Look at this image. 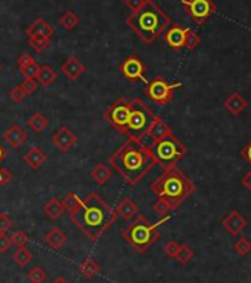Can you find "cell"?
I'll list each match as a JSON object with an SVG mask.
<instances>
[{"mask_svg": "<svg viewBox=\"0 0 251 283\" xmlns=\"http://www.w3.org/2000/svg\"><path fill=\"white\" fill-rule=\"evenodd\" d=\"M130 101H132V110H130V116L127 120L126 137L129 140L144 142L145 137L148 135V129L157 116L140 98H133Z\"/></svg>", "mask_w": 251, "mask_h": 283, "instance_id": "6", "label": "cell"}, {"mask_svg": "<svg viewBox=\"0 0 251 283\" xmlns=\"http://www.w3.org/2000/svg\"><path fill=\"white\" fill-rule=\"evenodd\" d=\"M14 227L12 219L9 218L8 213H0V233H6Z\"/></svg>", "mask_w": 251, "mask_h": 283, "instance_id": "41", "label": "cell"}, {"mask_svg": "<svg viewBox=\"0 0 251 283\" xmlns=\"http://www.w3.org/2000/svg\"><path fill=\"white\" fill-rule=\"evenodd\" d=\"M65 212V208L62 205V202L56 197H50L49 200L43 205V213L49 218L50 221H56L59 219Z\"/></svg>", "mask_w": 251, "mask_h": 283, "instance_id": "22", "label": "cell"}, {"mask_svg": "<svg viewBox=\"0 0 251 283\" xmlns=\"http://www.w3.org/2000/svg\"><path fill=\"white\" fill-rule=\"evenodd\" d=\"M48 160V156L45 154V151H42L39 147H31L25 154H24V162L31 168V169H39L42 168V165Z\"/></svg>", "mask_w": 251, "mask_h": 283, "instance_id": "24", "label": "cell"}, {"mask_svg": "<svg viewBox=\"0 0 251 283\" xmlns=\"http://www.w3.org/2000/svg\"><path fill=\"white\" fill-rule=\"evenodd\" d=\"M241 185L247 190H251V172H247L244 177L241 178Z\"/></svg>", "mask_w": 251, "mask_h": 283, "instance_id": "47", "label": "cell"}, {"mask_svg": "<svg viewBox=\"0 0 251 283\" xmlns=\"http://www.w3.org/2000/svg\"><path fill=\"white\" fill-rule=\"evenodd\" d=\"M8 154H9V153H8V150H6V148H3V147L0 145V162H2L3 159H6V158H8ZM0 171H2V168H0Z\"/></svg>", "mask_w": 251, "mask_h": 283, "instance_id": "48", "label": "cell"}, {"mask_svg": "<svg viewBox=\"0 0 251 283\" xmlns=\"http://www.w3.org/2000/svg\"><path fill=\"white\" fill-rule=\"evenodd\" d=\"M27 279L31 283H43L48 279V273L42 267H33L27 271Z\"/></svg>", "mask_w": 251, "mask_h": 283, "instance_id": "32", "label": "cell"}, {"mask_svg": "<svg viewBox=\"0 0 251 283\" xmlns=\"http://www.w3.org/2000/svg\"><path fill=\"white\" fill-rule=\"evenodd\" d=\"M148 135L151 137V140L155 142L160 141V140H164V138H167L170 135H173V132H171V128L161 117L157 116L154 119L152 124L150 126V129H148Z\"/></svg>", "mask_w": 251, "mask_h": 283, "instance_id": "18", "label": "cell"}, {"mask_svg": "<svg viewBox=\"0 0 251 283\" xmlns=\"http://www.w3.org/2000/svg\"><path fill=\"white\" fill-rule=\"evenodd\" d=\"M100 264L96 261V260H93V258H86L83 263L79 266V273L82 274V277L86 279V280H90V279H93L98 273L100 271Z\"/></svg>", "mask_w": 251, "mask_h": 283, "instance_id": "25", "label": "cell"}, {"mask_svg": "<svg viewBox=\"0 0 251 283\" xmlns=\"http://www.w3.org/2000/svg\"><path fill=\"white\" fill-rule=\"evenodd\" d=\"M201 39L200 36L197 35L194 30L191 28H186V36H185V48L188 51H195L198 46H200Z\"/></svg>", "mask_w": 251, "mask_h": 283, "instance_id": "33", "label": "cell"}, {"mask_svg": "<svg viewBox=\"0 0 251 283\" xmlns=\"http://www.w3.org/2000/svg\"><path fill=\"white\" fill-rule=\"evenodd\" d=\"M67 234L61 230L59 227H52V229L45 234V242H46V245H49L52 249L62 248V246L67 243Z\"/></svg>", "mask_w": 251, "mask_h": 283, "instance_id": "23", "label": "cell"}, {"mask_svg": "<svg viewBox=\"0 0 251 283\" xmlns=\"http://www.w3.org/2000/svg\"><path fill=\"white\" fill-rule=\"evenodd\" d=\"M56 71L53 70L50 66L48 64H45V66H40V70L37 73V77H35V80L42 85V86H45V88H49L50 85L56 80Z\"/></svg>", "mask_w": 251, "mask_h": 283, "instance_id": "27", "label": "cell"}, {"mask_svg": "<svg viewBox=\"0 0 251 283\" xmlns=\"http://www.w3.org/2000/svg\"><path fill=\"white\" fill-rule=\"evenodd\" d=\"M52 141L56 145L58 150H61L62 153H67L77 144L79 140H77V135L68 126H61L53 132Z\"/></svg>", "mask_w": 251, "mask_h": 283, "instance_id": "12", "label": "cell"}, {"mask_svg": "<svg viewBox=\"0 0 251 283\" xmlns=\"http://www.w3.org/2000/svg\"><path fill=\"white\" fill-rule=\"evenodd\" d=\"M151 150L155 159V165H160L164 171L176 166L177 162L184 159L188 153V147L174 135L152 142Z\"/></svg>", "mask_w": 251, "mask_h": 283, "instance_id": "7", "label": "cell"}, {"mask_svg": "<svg viewBox=\"0 0 251 283\" xmlns=\"http://www.w3.org/2000/svg\"><path fill=\"white\" fill-rule=\"evenodd\" d=\"M27 36L28 37H50L53 35L55 28L50 25L49 22H46L43 18H37L33 21L28 27H27Z\"/></svg>", "mask_w": 251, "mask_h": 283, "instance_id": "19", "label": "cell"}, {"mask_svg": "<svg viewBox=\"0 0 251 283\" xmlns=\"http://www.w3.org/2000/svg\"><path fill=\"white\" fill-rule=\"evenodd\" d=\"M170 216L163 218L158 223H151L148 216L144 215H136L134 219L124 229L121 230L120 236L123 240H126L137 254H145L148 249L160 239L158 227L167 223Z\"/></svg>", "mask_w": 251, "mask_h": 283, "instance_id": "5", "label": "cell"}, {"mask_svg": "<svg viewBox=\"0 0 251 283\" xmlns=\"http://www.w3.org/2000/svg\"><path fill=\"white\" fill-rule=\"evenodd\" d=\"M69 219L79 230L83 231L89 240L96 242L117 221V213L98 193H89L82 200V205L69 212Z\"/></svg>", "mask_w": 251, "mask_h": 283, "instance_id": "2", "label": "cell"}, {"mask_svg": "<svg viewBox=\"0 0 251 283\" xmlns=\"http://www.w3.org/2000/svg\"><path fill=\"white\" fill-rule=\"evenodd\" d=\"M152 211L158 213L160 216H167V213L171 211V208L168 206L167 202H164L163 199H158L157 202L152 203Z\"/></svg>", "mask_w": 251, "mask_h": 283, "instance_id": "39", "label": "cell"}, {"mask_svg": "<svg viewBox=\"0 0 251 283\" xmlns=\"http://www.w3.org/2000/svg\"><path fill=\"white\" fill-rule=\"evenodd\" d=\"M19 88H21V90L25 93V97L27 95H31V93H34L35 90H37V88H39V82L35 80V79H24V82L19 85Z\"/></svg>", "mask_w": 251, "mask_h": 283, "instance_id": "38", "label": "cell"}, {"mask_svg": "<svg viewBox=\"0 0 251 283\" xmlns=\"http://www.w3.org/2000/svg\"><path fill=\"white\" fill-rule=\"evenodd\" d=\"M241 156H242V159L245 160L248 165L251 166V140L244 147H242V150H241Z\"/></svg>", "mask_w": 251, "mask_h": 283, "instance_id": "46", "label": "cell"}, {"mask_svg": "<svg viewBox=\"0 0 251 283\" xmlns=\"http://www.w3.org/2000/svg\"><path fill=\"white\" fill-rule=\"evenodd\" d=\"M171 24L170 17L154 0H147L139 11L127 17V25L145 43H154Z\"/></svg>", "mask_w": 251, "mask_h": 283, "instance_id": "3", "label": "cell"}, {"mask_svg": "<svg viewBox=\"0 0 251 283\" xmlns=\"http://www.w3.org/2000/svg\"><path fill=\"white\" fill-rule=\"evenodd\" d=\"M11 179H12V172L2 168V171H0V185H3V187L8 185L11 182Z\"/></svg>", "mask_w": 251, "mask_h": 283, "instance_id": "45", "label": "cell"}, {"mask_svg": "<svg viewBox=\"0 0 251 283\" xmlns=\"http://www.w3.org/2000/svg\"><path fill=\"white\" fill-rule=\"evenodd\" d=\"M132 110V101L126 98H118L103 111V119L111 124L118 134H127V120Z\"/></svg>", "mask_w": 251, "mask_h": 283, "instance_id": "9", "label": "cell"}, {"mask_svg": "<svg viewBox=\"0 0 251 283\" xmlns=\"http://www.w3.org/2000/svg\"><path fill=\"white\" fill-rule=\"evenodd\" d=\"M222 226L231 236H238L248 226V221L245 219V216H242V213L239 211H232L222 219Z\"/></svg>", "mask_w": 251, "mask_h": 283, "instance_id": "13", "label": "cell"}, {"mask_svg": "<svg viewBox=\"0 0 251 283\" xmlns=\"http://www.w3.org/2000/svg\"><path fill=\"white\" fill-rule=\"evenodd\" d=\"M11 246H12L11 236H8L6 233H0V254H6Z\"/></svg>", "mask_w": 251, "mask_h": 283, "instance_id": "42", "label": "cell"}, {"mask_svg": "<svg viewBox=\"0 0 251 283\" xmlns=\"http://www.w3.org/2000/svg\"><path fill=\"white\" fill-rule=\"evenodd\" d=\"M12 260H14L19 267H25L27 264L31 263V260H33V254H31L28 249L25 248V246H22V248H18L17 250L14 252Z\"/></svg>", "mask_w": 251, "mask_h": 283, "instance_id": "30", "label": "cell"}, {"mask_svg": "<svg viewBox=\"0 0 251 283\" xmlns=\"http://www.w3.org/2000/svg\"><path fill=\"white\" fill-rule=\"evenodd\" d=\"M9 95H11V100L14 101V103H17V104H19L24 98H25V93L21 90V88L19 86H15L14 89H11V92H9Z\"/></svg>", "mask_w": 251, "mask_h": 283, "instance_id": "43", "label": "cell"}, {"mask_svg": "<svg viewBox=\"0 0 251 283\" xmlns=\"http://www.w3.org/2000/svg\"><path fill=\"white\" fill-rule=\"evenodd\" d=\"M120 73L130 82H134V80H142L145 83H148L147 77H145V71H147V67L144 64V61L136 56V55H132L129 58H126L120 67H118Z\"/></svg>", "mask_w": 251, "mask_h": 283, "instance_id": "11", "label": "cell"}, {"mask_svg": "<svg viewBox=\"0 0 251 283\" xmlns=\"http://www.w3.org/2000/svg\"><path fill=\"white\" fill-rule=\"evenodd\" d=\"M50 37H28V45L33 48L34 52L43 53L50 46Z\"/></svg>", "mask_w": 251, "mask_h": 283, "instance_id": "31", "label": "cell"}, {"mask_svg": "<svg viewBox=\"0 0 251 283\" xmlns=\"http://www.w3.org/2000/svg\"><path fill=\"white\" fill-rule=\"evenodd\" d=\"M90 177L93 178V181H95L98 185H105V184L113 178V171L108 168V165H105V163H98V165L92 169Z\"/></svg>", "mask_w": 251, "mask_h": 283, "instance_id": "26", "label": "cell"}, {"mask_svg": "<svg viewBox=\"0 0 251 283\" xmlns=\"http://www.w3.org/2000/svg\"><path fill=\"white\" fill-rule=\"evenodd\" d=\"M194 255H195V252L192 250V249L189 248L188 245H181V248H179V252H177V255H176V261L179 263V264H188L192 258H194Z\"/></svg>", "mask_w": 251, "mask_h": 283, "instance_id": "35", "label": "cell"}, {"mask_svg": "<svg viewBox=\"0 0 251 283\" xmlns=\"http://www.w3.org/2000/svg\"><path fill=\"white\" fill-rule=\"evenodd\" d=\"M18 69H19V74L24 77V79H35L37 77V73L40 70V66L35 62L33 56L28 52L21 53L18 56Z\"/></svg>", "mask_w": 251, "mask_h": 283, "instance_id": "16", "label": "cell"}, {"mask_svg": "<svg viewBox=\"0 0 251 283\" xmlns=\"http://www.w3.org/2000/svg\"><path fill=\"white\" fill-rule=\"evenodd\" d=\"M234 250L238 255L244 257V255H247V254L251 252V242L247 237H239L234 243Z\"/></svg>", "mask_w": 251, "mask_h": 283, "instance_id": "36", "label": "cell"}, {"mask_svg": "<svg viewBox=\"0 0 251 283\" xmlns=\"http://www.w3.org/2000/svg\"><path fill=\"white\" fill-rule=\"evenodd\" d=\"M181 86H182L181 82L168 83L163 76H157L147 83V86L144 89V93L152 103H155L158 106H167L168 103H171V100L174 98V90Z\"/></svg>", "mask_w": 251, "mask_h": 283, "instance_id": "8", "label": "cell"}, {"mask_svg": "<svg viewBox=\"0 0 251 283\" xmlns=\"http://www.w3.org/2000/svg\"><path fill=\"white\" fill-rule=\"evenodd\" d=\"M163 35H164V42L167 43L168 48H171L173 51H179V49L185 48L186 28H182L181 25H173L171 24Z\"/></svg>", "mask_w": 251, "mask_h": 283, "instance_id": "15", "label": "cell"}, {"mask_svg": "<svg viewBox=\"0 0 251 283\" xmlns=\"http://www.w3.org/2000/svg\"><path fill=\"white\" fill-rule=\"evenodd\" d=\"M11 240H12V245H15L18 248H22L28 243V234L22 230H15L14 234L11 236Z\"/></svg>", "mask_w": 251, "mask_h": 283, "instance_id": "37", "label": "cell"}, {"mask_svg": "<svg viewBox=\"0 0 251 283\" xmlns=\"http://www.w3.org/2000/svg\"><path fill=\"white\" fill-rule=\"evenodd\" d=\"M110 165L129 185H137L155 166L151 145L127 140L110 158Z\"/></svg>", "mask_w": 251, "mask_h": 283, "instance_id": "1", "label": "cell"}, {"mask_svg": "<svg viewBox=\"0 0 251 283\" xmlns=\"http://www.w3.org/2000/svg\"><path fill=\"white\" fill-rule=\"evenodd\" d=\"M145 2H147V0H124L126 6H127L132 12L139 11V9L145 5Z\"/></svg>", "mask_w": 251, "mask_h": 283, "instance_id": "44", "label": "cell"}, {"mask_svg": "<svg viewBox=\"0 0 251 283\" xmlns=\"http://www.w3.org/2000/svg\"><path fill=\"white\" fill-rule=\"evenodd\" d=\"M150 188L158 199L167 202L171 211H174L197 190V185L177 166H173L155 178L151 182Z\"/></svg>", "mask_w": 251, "mask_h": 283, "instance_id": "4", "label": "cell"}, {"mask_svg": "<svg viewBox=\"0 0 251 283\" xmlns=\"http://www.w3.org/2000/svg\"><path fill=\"white\" fill-rule=\"evenodd\" d=\"M116 213H117V216L120 215L124 221H130L139 213V206L134 203L130 197H123L118 202L117 208H116Z\"/></svg>", "mask_w": 251, "mask_h": 283, "instance_id": "21", "label": "cell"}, {"mask_svg": "<svg viewBox=\"0 0 251 283\" xmlns=\"http://www.w3.org/2000/svg\"><path fill=\"white\" fill-rule=\"evenodd\" d=\"M27 124L33 129L35 134H40L46 129L48 126V119L42 114V113H34L30 116V119L27 120Z\"/></svg>", "mask_w": 251, "mask_h": 283, "instance_id": "29", "label": "cell"}, {"mask_svg": "<svg viewBox=\"0 0 251 283\" xmlns=\"http://www.w3.org/2000/svg\"><path fill=\"white\" fill-rule=\"evenodd\" d=\"M52 283H69V282H67V280H65V277H62V276H58V277H56V279H55V280H53Z\"/></svg>", "mask_w": 251, "mask_h": 283, "instance_id": "49", "label": "cell"}, {"mask_svg": "<svg viewBox=\"0 0 251 283\" xmlns=\"http://www.w3.org/2000/svg\"><path fill=\"white\" fill-rule=\"evenodd\" d=\"M61 71L67 76L69 80H77L86 71V66L77 56H69L67 61L61 66Z\"/></svg>", "mask_w": 251, "mask_h": 283, "instance_id": "17", "label": "cell"}, {"mask_svg": "<svg viewBox=\"0 0 251 283\" xmlns=\"http://www.w3.org/2000/svg\"><path fill=\"white\" fill-rule=\"evenodd\" d=\"M179 248H181V245L177 243V242H174V240H168L167 243L164 245V254L170 257V258H176V255H177V252H179Z\"/></svg>", "mask_w": 251, "mask_h": 283, "instance_id": "40", "label": "cell"}, {"mask_svg": "<svg viewBox=\"0 0 251 283\" xmlns=\"http://www.w3.org/2000/svg\"><path fill=\"white\" fill-rule=\"evenodd\" d=\"M62 205H64V208H65V211H68V213L73 212V211H76L80 205H82V199L79 197V196L76 195V193H68L62 200Z\"/></svg>", "mask_w": 251, "mask_h": 283, "instance_id": "34", "label": "cell"}, {"mask_svg": "<svg viewBox=\"0 0 251 283\" xmlns=\"http://www.w3.org/2000/svg\"><path fill=\"white\" fill-rule=\"evenodd\" d=\"M223 107H225L231 114L239 116V114L248 107V103H247V100H245L241 93L234 92V93H231V95L223 101Z\"/></svg>", "mask_w": 251, "mask_h": 283, "instance_id": "20", "label": "cell"}, {"mask_svg": "<svg viewBox=\"0 0 251 283\" xmlns=\"http://www.w3.org/2000/svg\"><path fill=\"white\" fill-rule=\"evenodd\" d=\"M28 140V134L27 131L19 126V124H12L6 129V132L3 134V141L6 142L11 148H19L22 144Z\"/></svg>", "mask_w": 251, "mask_h": 283, "instance_id": "14", "label": "cell"}, {"mask_svg": "<svg viewBox=\"0 0 251 283\" xmlns=\"http://www.w3.org/2000/svg\"><path fill=\"white\" fill-rule=\"evenodd\" d=\"M58 22L62 25L64 30L71 32V30H74V28L80 24V18H79V15H77L76 12H73V11H65V12L59 17Z\"/></svg>", "mask_w": 251, "mask_h": 283, "instance_id": "28", "label": "cell"}, {"mask_svg": "<svg viewBox=\"0 0 251 283\" xmlns=\"http://www.w3.org/2000/svg\"><path fill=\"white\" fill-rule=\"evenodd\" d=\"M182 6L198 25H202L218 11L213 0H182Z\"/></svg>", "mask_w": 251, "mask_h": 283, "instance_id": "10", "label": "cell"}]
</instances>
